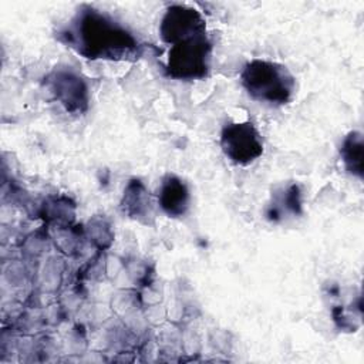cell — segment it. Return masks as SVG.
Listing matches in <instances>:
<instances>
[{
    "label": "cell",
    "mask_w": 364,
    "mask_h": 364,
    "mask_svg": "<svg viewBox=\"0 0 364 364\" xmlns=\"http://www.w3.org/2000/svg\"><path fill=\"white\" fill-rule=\"evenodd\" d=\"M60 41L90 60L134 61L142 54V44L122 24L92 7H82L58 33Z\"/></svg>",
    "instance_id": "cell-1"
},
{
    "label": "cell",
    "mask_w": 364,
    "mask_h": 364,
    "mask_svg": "<svg viewBox=\"0 0 364 364\" xmlns=\"http://www.w3.org/2000/svg\"><path fill=\"white\" fill-rule=\"evenodd\" d=\"M212 43L206 34L198 33L169 46L166 73L175 80H202L208 75Z\"/></svg>",
    "instance_id": "cell-3"
},
{
    "label": "cell",
    "mask_w": 364,
    "mask_h": 364,
    "mask_svg": "<svg viewBox=\"0 0 364 364\" xmlns=\"http://www.w3.org/2000/svg\"><path fill=\"white\" fill-rule=\"evenodd\" d=\"M249 97L269 105H284L296 92V80L286 65L262 58L250 60L240 74Z\"/></svg>",
    "instance_id": "cell-2"
},
{
    "label": "cell",
    "mask_w": 364,
    "mask_h": 364,
    "mask_svg": "<svg viewBox=\"0 0 364 364\" xmlns=\"http://www.w3.org/2000/svg\"><path fill=\"white\" fill-rule=\"evenodd\" d=\"M220 146L236 165H249L263 154V141L252 122H230L222 128Z\"/></svg>",
    "instance_id": "cell-4"
},
{
    "label": "cell",
    "mask_w": 364,
    "mask_h": 364,
    "mask_svg": "<svg viewBox=\"0 0 364 364\" xmlns=\"http://www.w3.org/2000/svg\"><path fill=\"white\" fill-rule=\"evenodd\" d=\"M46 85L54 98L71 114H82L88 108V88L85 81L70 67L53 70Z\"/></svg>",
    "instance_id": "cell-5"
},
{
    "label": "cell",
    "mask_w": 364,
    "mask_h": 364,
    "mask_svg": "<svg viewBox=\"0 0 364 364\" xmlns=\"http://www.w3.org/2000/svg\"><path fill=\"white\" fill-rule=\"evenodd\" d=\"M124 212H127L131 218L141 220L142 218L152 216L151 213V200L145 186L139 181H131L128 185L124 202H122Z\"/></svg>",
    "instance_id": "cell-8"
},
{
    "label": "cell",
    "mask_w": 364,
    "mask_h": 364,
    "mask_svg": "<svg viewBox=\"0 0 364 364\" xmlns=\"http://www.w3.org/2000/svg\"><path fill=\"white\" fill-rule=\"evenodd\" d=\"M284 206V213H299L300 212V206H301V200H300V191L299 186L291 183L286 188H283L280 192L273 193V203L270 205V208L273 209L272 212H269V218L274 219L276 213L280 210V208Z\"/></svg>",
    "instance_id": "cell-10"
},
{
    "label": "cell",
    "mask_w": 364,
    "mask_h": 364,
    "mask_svg": "<svg viewBox=\"0 0 364 364\" xmlns=\"http://www.w3.org/2000/svg\"><path fill=\"white\" fill-rule=\"evenodd\" d=\"M363 135L350 132L343 141L340 154L347 171L358 178H363Z\"/></svg>",
    "instance_id": "cell-9"
},
{
    "label": "cell",
    "mask_w": 364,
    "mask_h": 364,
    "mask_svg": "<svg viewBox=\"0 0 364 364\" xmlns=\"http://www.w3.org/2000/svg\"><path fill=\"white\" fill-rule=\"evenodd\" d=\"M159 206L172 218H179L189 208V191L186 185L175 175H166L159 189Z\"/></svg>",
    "instance_id": "cell-7"
},
{
    "label": "cell",
    "mask_w": 364,
    "mask_h": 364,
    "mask_svg": "<svg viewBox=\"0 0 364 364\" xmlns=\"http://www.w3.org/2000/svg\"><path fill=\"white\" fill-rule=\"evenodd\" d=\"M202 31H206L202 14L192 7L182 4L168 7L159 24L161 38L168 46Z\"/></svg>",
    "instance_id": "cell-6"
}]
</instances>
